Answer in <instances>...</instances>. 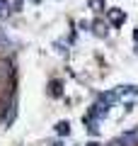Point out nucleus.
<instances>
[{"label": "nucleus", "mask_w": 138, "mask_h": 146, "mask_svg": "<svg viewBox=\"0 0 138 146\" xmlns=\"http://www.w3.org/2000/svg\"><path fill=\"white\" fill-rule=\"evenodd\" d=\"M136 39H138V29H136Z\"/></svg>", "instance_id": "nucleus-7"}, {"label": "nucleus", "mask_w": 138, "mask_h": 146, "mask_svg": "<svg viewBox=\"0 0 138 146\" xmlns=\"http://www.w3.org/2000/svg\"><path fill=\"white\" fill-rule=\"evenodd\" d=\"M56 131H58V134H68V131H70V124H68V122H58Z\"/></svg>", "instance_id": "nucleus-5"}, {"label": "nucleus", "mask_w": 138, "mask_h": 146, "mask_svg": "<svg viewBox=\"0 0 138 146\" xmlns=\"http://www.w3.org/2000/svg\"><path fill=\"white\" fill-rule=\"evenodd\" d=\"M119 141H121L124 146H138V129H136V131H128V134H124Z\"/></svg>", "instance_id": "nucleus-1"}, {"label": "nucleus", "mask_w": 138, "mask_h": 146, "mask_svg": "<svg viewBox=\"0 0 138 146\" xmlns=\"http://www.w3.org/2000/svg\"><path fill=\"white\" fill-rule=\"evenodd\" d=\"M90 5H92V10H104V0H90Z\"/></svg>", "instance_id": "nucleus-6"}, {"label": "nucleus", "mask_w": 138, "mask_h": 146, "mask_svg": "<svg viewBox=\"0 0 138 146\" xmlns=\"http://www.w3.org/2000/svg\"><path fill=\"white\" fill-rule=\"evenodd\" d=\"M109 20H112V25H124L126 22V12H121V10H109Z\"/></svg>", "instance_id": "nucleus-2"}, {"label": "nucleus", "mask_w": 138, "mask_h": 146, "mask_svg": "<svg viewBox=\"0 0 138 146\" xmlns=\"http://www.w3.org/2000/svg\"><path fill=\"white\" fill-rule=\"evenodd\" d=\"M53 146H61V144H53Z\"/></svg>", "instance_id": "nucleus-8"}, {"label": "nucleus", "mask_w": 138, "mask_h": 146, "mask_svg": "<svg viewBox=\"0 0 138 146\" xmlns=\"http://www.w3.org/2000/svg\"><path fill=\"white\" fill-rule=\"evenodd\" d=\"M95 34H99V36H107V34H109L107 25H104L102 20H97V22H95Z\"/></svg>", "instance_id": "nucleus-4"}, {"label": "nucleus", "mask_w": 138, "mask_h": 146, "mask_svg": "<svg viewBox=\"0 0 138 146\" xmlns=\"http://www.w3.org/2000/svg\"><path fill=\"white\" fill-rule=\"evenodd\" d=\"M61 80H51V85H49V95L51 98H61Z\"/></svg>", "instance_id": "nucleus-3"}]
</instances>
